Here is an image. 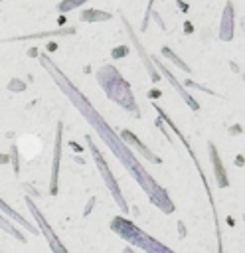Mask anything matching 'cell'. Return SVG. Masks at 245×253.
<instances>
[{
	"label": "cell",
	"mask_w": 245,
	"mask_h": 253,
	"mask_svg": "<svg viewBox=\"0 0 245 253\" xmlns=\"http://www.w3.org/2000/svg\"><path fill=\"white\" fill-rule=\"evenodd\" d=\"M8 160H10L8 154H0V164H4V162H8Z\"/></svg>",
	"instance_id": "13"
},
{
	"label": "cell",
	"mask_w": 245,
	"mask_h": 253,
	"mask_svg": "<svg viewBox=\"0 0 245 253\" xmlns=\"http://www.w3.org/2000/svg\"><path fill=\"white\" fill-rule=\"evenodd\" d=\"M59 154H61V125H57V136H55V154H53V166H51V194H57V172H59Z\"/></svg>",
	"instance_id": "6"
},
{
	"label": "cell",
	"mask_w": 245,
	"mask_h": 253,
	"mask_svg": "<svg viewBox=\"0 0 245 253\" xmlns=\"http://www.w3.org/2000/svg\"><path fill=\"white\" fill-rule=\"evenodd\" d=\"M87 142H89V148H91V152H93V156H95V162L99 164V168H101V172H103V178L107 180V184H109V188H111V192H113V196H115V200L121 204V208L122 210H126V206H124V200H122V196L119 194V188H117V182L111 178V174H109V168H107V164H103V158H101V154H99V150L95 148V144L91 142V138L87 136Z\"/></svg>",
	"instance_id": "4"
},
{
	"label": "cell",
	"mask_w": 245,
	"mask_h": 253,
	"mask_svg": "<svg viewBox=\"0 0 245 253\" xmlns=\"http://www.w3.org/2000/svg\"><path fill=\"white\" fill-rule=\"evenodd\" d=\"M83 2H85V0H65V2L59 4V10H61V12H67V10H71V8H75V6L83 4Z\"/></svg>",
	"instance_id": "10"
},
{
	"label": "cell",
	"mask_w": 245,
	"mask_h": 253,
	"mask_svg": "<svg viewBox=\"0 0 245 253\" xmlns=\"http://www.w3.org/2000/svg\"><path fill=\"white\" fill-rule=\"evenodd\" d=\"M109 18H111V14L101 12V10H91V8L81 14V20L83 22H101V20H109Z\"/></svg>",
	"instance_id": "8"
},
{
	"label": "cell",
	"mask_w": 245,
	"mask_h": 253,
	"mask_svg": "<svg viewBox=\"0 0 245 253\" xmlns=\"http://www.w3.org/2000/svg\"><path fill=\"white\" fill-rule=\"evenodd\" d=\"M0 208H2V210H4V211H6L8 215H10V217H14V219H16V221H18L20 225H26V229H28V231H32V233H36V227H32V225H30L28 221H24V217H22V215H18L16 211H12V210H8V208H6L4 204H2V200H0Z\"/></svg>",
	"instance_id": "9"
},
{
	"label": "cell",
	"mask_w": 245,
	"mask_h": 253,
	"mask_svg": "<svg viewBox=\"0 0 245 253\" xmlns=\"http://www.w3.org/2000/svg\"><path fill=\"white\" fill-rule=\"evenodd\" d=\"M219 36L221 40H229L233 36V6L227 4L225 6V12H223V26L219 30Z\"/></svg>",
	"instance_id": "7"
},
{
	"label": "cell",
	"mask_w": 245,
	"mask_h": 253,
	"mask_svg": "<svg viewBox=\"0 0 245 253\" xmlns=\"http://www.w3.org/2000/svg\"><path fill=\"white\" fill-rule=\"evenodd\" d=\"M40 61L47 67V71L55 77V81H57V83L61 85V89L69 95V99L79 107V111H81V113H83V115H85V117L95 125V128L101 132V136H103V138L109 142V146L115 150V154L119 156V160H122V164L132 172V176L142 184V188L148 192V196H150V198H154V200H156V204H158V208H160L158 196H164V194H162V190L154 184V180H150V178L146 176V172H144V170L140 168V164L136 162L134 154H132V152L124 146V142H122V140H121V138H119V136L109 128V125H107V123H103V119L95 113V109L87 103V99L77 91V87H75V85H71V83H69V79H67V77H65V75H63V73H61V71L51 63V59H49L47 55H40ZM164 198H166V196H164Z\"/></svg>",
	"instance_id": "1"
},
{
	"label": "cell",
	"mask_w": 245,
	"mask_h": 253,
	"mask_svg": "<svg viewBox=\"0 0 245 253\" xmlns=\"http://www.w3.org/2000/svg\"><path fill=\"white\" fill-rule=\"evenodd\" d=\"M0 227H4L6 231H10V233H14V235H16V237H18L20 241H24V237H22V235H20V233H18V231H16V229H14L12 225H10V223H6V219H4V217H0Z\"/></svg>",
	"instance_id": "11"
},
{
	"label": "cell",
	"mask_w": 245,
	"mask_h": 253,
	"mask_svg": "<svg viewBox=\"0 0 245 253\" xmlns=\"http://www.w3.org/2000/svg\"><path fill=\"white\" fill-rule=\"evenodd\" d=\"M124 253H132V249H126V251H124Z\"/></svg>",
	"instance_id": "14"
},
{
	"label": "cell",
	"mask_w": 245,
	"mask_h": 253,
	"mask_svg": "<svg viewBox=\"0 0 245 253\" xmlns=\"http://www.w3.org/2000/svg\"><path fill=\"white\" fill-rule=\"evenodd\" d=\"M113 229H115L119 235H122L124 239L132 241L134 245H138V247H142V249H146V251H150V253H174L172 249L164 247L162 243H158V241L152 239L150 235L142 233L138 227H134V225H132L130 221H126V219L115 217V219H113Z\"/></svg>",
	"instance_id": "3"
},
{
	"label": "cell",
	"mask_w": 245,
	"mask_h": 253,
	"mask_svg": "<svg viewBox=\"0 0 245 253\" xmlns=\"http://www.w3.org/2000/svg\"><path fill=\"white\" fill-rule=\"evenodd\" d=\"M26 204H28V208L32 210V213L36 215V219L40 221V227L45 231V235H47V241H49V245H51V249L55 251V253H67L65 249H63V245L59 243V239H55V235H53V231H51V227L45 223V219H43V215H40V211H38V208H36V204L30 200V198H26Z\"/></svg>",
	"instance_id": "5"
},
{
	"label": "cell",
	"mask_w": 245,
	"mask_h": 253,
	"mask_svg": "<svg viewBox=\"0 0 245 253\" xmlns=\"http://www.w3.org/2000/svg\"><path fill=\"white\" fill-rule=\"evenodd\" d=\"M162 51H164V55H168V57H170L172 61H176V65H180L182 69H186V71H188V67H186V65H184V63H182V61H180V59H178V57H176V55H174V53H172V51H170L168 47H164Z\"/></svg>",
	"instance_id": "12"
},
{
	"label": "cell",
	"mask_w": 245,
	"mask_h": 253,
	"mask_svg": "<svg viewBox=\"0 0 245 253\" xmlns=\"http://www.w3.org/2000/svg\"><path fill=\"white\" fill-rule=\"evenodd\" d=\"M99 83L103 85V89H107L109 97L115 99L119 105L134 111V103H132V95H130V89L126 85V81L117 73L115 67L111 65H105L101 71H99Z\"/></svg>",
	"instance_id": "2"
}]
</instances>
